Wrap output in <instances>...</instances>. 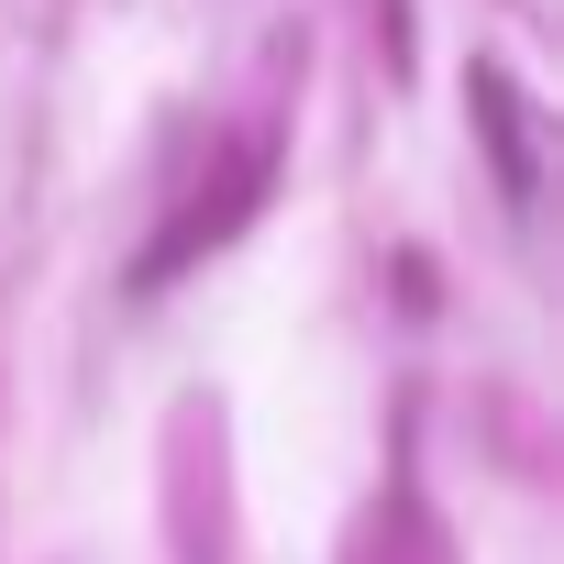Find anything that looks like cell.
<instances>
[{
  "instance_id": "cell-1",
  "label": "cell",
  "mask_w": 564,
  "mask_h": 564,
  "mask_svg": "<svg viewBox=\"0 0 564 564\" xmlns=\"http://www.w3.org/2000/svg\"><path fill=\"white\" fill-rule=\"evenodd\" d=\"M254 188H265V133H254V144H232V166H221V177L199 188V210H188V221H177V232H166V243L144 254V276H177V265H188L199 243H221V232H232V221L254 210Z\"/></svg>"
}]
</instances>
